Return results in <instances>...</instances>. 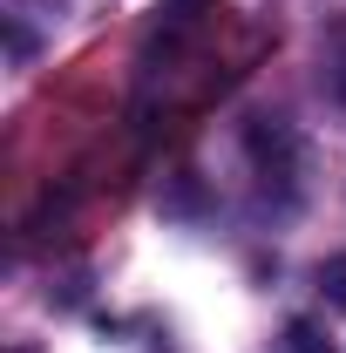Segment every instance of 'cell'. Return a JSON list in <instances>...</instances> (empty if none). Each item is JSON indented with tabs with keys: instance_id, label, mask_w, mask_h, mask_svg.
<instances>
[{
	"instance_id": "1",
	"label": "cell",
	"mask_w": 346,
	"mask_h": 353,
	"mask_svg": "<svg viewBox=\"0 0 346 353\" xmlns=\"http://www.w3.org/2000/svg\"><path fill=\"white\" fill-rule=\"evenodd\" d=\"M245 143H252V157H258V170H265V176L292 183V170H299V136L285 130L278 116H258V123L245 130Z\"/></svg>"
},
{
	"instance_id": "2",
	"label": "cell",
	"mask_w": 346,
	"mask_h": 353,
	"mask_svg": "<svg viewBox=\"0 0 346 353\" xmlns=\"http://www.w3.org/2000/svg\"><path fill=\"white\" fill-rule=\"evenodd\" d=\"M285 353H333V340H326L312 319H292V326H285Z\"/></svg>"
},
{
	"instance_id": "3",
	"label": "cell",
	"mask_w": 346,
	"mask_h": 353,
	"mask_svg": "<svg viewBox=\"0 0 346 353\" xmlns=\"http://www.w3.org/2000/svg\"><path fill=\"white\" fill-rule=\"evenodd\" d=\"M319 292L346 312V259H326V265H319Z\"/></svg>"
},
{
	"instance_id": "4",
	"label": "cell",
	"mask_w": 346,
	"mask_h": 353,
	"mask_svg": "<svg viewBox=\"0 0 346 353\" xmlns=\"http://www.w3.org/2000/svg\"><path fill=\"white\" fill-rule=\"evenodd\" d=\"M204 7H217V0H163V21H170V28H183V21H197Z\"/></svg>"
},
{
	"instance_id": "5",
	"label": "cell",
	"mask_w": 346,
	"mask_h": 353,
	"mask_svg": "<svg viewBox=\"0 0 346 353\" xmlns=\"http://www.w3.org/2000/svg\"><path fill=\"white\" fill-rule=\"evenodd\" d=\"M7 48H14V61H28V54H34V34H28V28H7Z\"/></svg>"
},
{
	"instance_id": "6",
	"label": "cell",
	"mask_w": 346,
	"mask_h": 353,
	"mask_svg": "<svg viewBox=\"0 0 346 353\" xmlns=\"http://www.w3.org/2000/svg\"><path fill=\"white\" fill-rule=\"evenodd\" d=\"M340 88H346V61H340Z\"/></svg>"
},
{
	"instance_id": "7",
	"label": "cell",
	"mask_w": 346,
	"mask_h": 353,
	"mask_svg": "<svg viewBox=\"0 0 346 353\" xmlns=\"http://www.w3.org/2000/svg\"><path fill=\"white\" fill-rule=\"evenodd\" d=\"M21 353H34V347H21Z\"/></svg>"
}]
</instances>
